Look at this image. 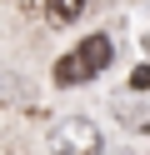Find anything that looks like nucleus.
<instances>
[{
	"instance_id": "f257e3e1",
	"label": "nucleus",
	"mask_w": 150,
	"mask_h": 155,
	"mask_svg": "<svg viewBox=\"0 0 150 155\" xmlns=\"http://www.w3.org/2000/svg\"><path fill=\"white\" fill-rule=\"evenodd\" d=\"M110 60H115L110 35H85L65 60H55V85H85V80H95Z\"/></svg>"
},
{
	"instance_id": "f03ea898",
	"label": "nucleus",
	"mask_w": 150,
	"mask_h": 155,
	"mask_svg": "<svg viewBox=\"0 0 150 155\" xmlns=\"http://www.w3.org/2000/svg\"><path fill=\"white\" fill-rule=\"evenodd\" d=\"M50 155H105V135L90 115H65L50 125Z\"/></svg>"
},
{
	"instance_id": "7ed1b4c3",
	"label": "nucleus",
	"mask_w": 150,
	"mask_h": 155,
	"mask_svg": "<svg viewBox=\"0 0 150 155\" xmlns=\"http://www.w3.org/2000/svg\"><path fill=\"white\" fill-rule=\"evenodd\" d=\"M80 15H85V0H50V20L55 25H70Z\"/></svg>"
},
{
	"instance_id": "20e7f679",
	"label": "nucleus",
	"mask_w": 150,
	"mask_h": 155,
	"mask_svg": "<svg viewBox=\"0 0 150 155\" xmlns=\"http://www.w3.org/2000/svg\"><path fill=\"white\" fill-rule=\"evenodd\" d=\"M130 85H135V90H150V65H140V70L130 75Z\"/></svg>"
}]
</instances>
